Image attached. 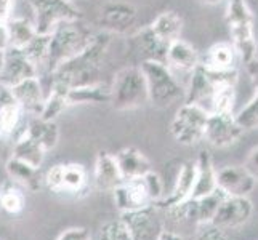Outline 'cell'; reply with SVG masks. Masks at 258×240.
Masks as SVG:
<instances>
[{"mask_svg":"<svg viewBox=\"0 0 258 240\" xmlns=\"http://www.w3.org/2000/svg\"><path fill=\"white\" fill-rule=\"evenodd\" d=\"M112 34L96 32L95 39L82 53L61 63L48 75V90L69 92L71 88L100 84L104 58L108 53Z\"/></svg>","mask_w":258,"mask_h":240,"instance_id":"1","label":"cell"},{"mask_svg":"<svg viewBox=\"0 0 258 240\" xmlns=\"http://www.w3.org/2000/svg\"><path fill=\"white\" fill-rule=\"evenodd\" d=\"M95 35L96 32H93L82 20L64 21L58 24L50 34L47 59L40 74H45V77H48L61 63L82 53L92 43Z\"/></svg>","mask_w":258,"mask_h":240,"instance_id":"2","label":"cell"},{"mask_svg":"<svg viewBox=\"0 0 258 240\" xmlns=\"http://www.w3.org/2000/svg\"><path fill=\"white\" fill-rule=\"evenodd\" d=\"M226 26L241 61L245 64L256 56L258 43L255 39V23L247 0H226Z\"/></svg>","mask_w":258,"mask_h":240,"instance_id":"3","label":"cell"},{"mask_svg":"<svg viewBox=\"0 0 258 240\" xmlns=\"http://www.w3.org/2000/svg\"><path fill=\"white\" fill-rule=\"evenodd\" d=\"M146 80L148 101L156 108H170L184 96L180 82L173 75V70L161 61H145L140 64Z\"/></svg>","mask_w":258,"mask_h":240,"instance_id":"4","label":"cell"},{"mask_svg":"<svg viewBox=\"0 0 258 240\" xmlns=\"http://www.w3.org/2000/svg\"><path fill=\"white\" fill-rule=\"evenodd\" d=\"M111 90V104L117 111H130L143 106L148 101L146 80L140 66L132 64L122 67L115 74Z\"/></svg>","mask_w":258,"mask_h":240,"instance_id":"5","label":"cell"},{"mask_svg":"<svg viewBox=\"0 0 258 240\" xmlns=\"http://www.w3.org/2000/svg\"><path fill=\"white\" fill-rule=\"evenodd\" d=\"M43 186L53 194L84 195L90 188V178L82 164H56L43 175Z\"/></svg>","mask_w":258,"mask_h":240,"instance_id":"6","label":"cell"},{"mask_svg":"<svg viewBox=\"0 0 258 240\" xmlns=\"http://www.w3.org/2000/svg\"><path fill=\"white\" fill-rule=\"evenodd\" d=\"M209 112L196 104L183 103L170 123V133L176 143L183 146H194L204 141Z\"/></svg>","mask_w":258,"mask_h":240,"instance_id":"7","label":"cell"},{"mask_svg":"<svg viewBox=\"0 0 258 240\" xmlns=\"http://www.w3.org/2000/svg\"><path fill=\"white\" fill-rule=\"evenodd\" d=\"M37 34L50 35L58 24L82 20L81 10L71 0H29Z\"/></svg>","mask_w":258,"mask_h":240,"instance_id":"8","label":"cell"},{"mask_svg":"<svg viewBox=\"0 0 258 240\" xmlns=\"http://www.w3.org/2000/svg\"><path fill=\"white\" fill-rule=\"evenodd\" d=\"M239 61H241V58H239L233 43L218 42L206 51L199 64L213 78L237 82Z\"/></svg>","mask_w":258,"mask_h":240,"instance_id":"9","label":"cell"},{"mask_svg":"<svg viewBox=\"0 0 258 240\" xmlns=\"http://www.w3.org/2000/svg\"><path fill=\"white\" fill-rule=\"evenodd\" d=\"M244 130L236 120L233 112H213L209 114L204 141L213 147L223 149L236 144L242 138Z\"/></svg>","mask_w":258,"mask_h":240,"instance_id":"10","label":"cell"},{"mask_svg":"<svg viewBox=\"0 0 258 240\" xmlns=\"http://www.w3.org/2000/svg\"><path fill=\"white\" fill-rule=\"evenodd\" d=\"M137 23L135 7L122 2V0H111L106 2L100 13H98V26L101 31L109 34H127Z\"/></svg>","mask_w":258,"mask_h":240,"instance_id":"11","label":"cell"},{"mask_svg":"<svg viewBox=\"0 0 258 240\" xmlns=\"http://www.w3.org/2000/svg\"><path fill=\"white\" fill-rule=\"evenodd\" d=\"M120 219L128 229L132 240H159L164 232V224L154 205L137 211L120 213Z\"/></svg>","mask_w":258,"mask_h":240,"instance_id":"12","label":"cell"},{"mask_svg":"<svg viewBox=\"0 0 258 240\" xmlns=\"http://www.w3.org/2000/svg\"><path fill=\"white\" fill-rule=\"evenodd\" d=\"M111 192L115 207H117L120 213L137 211L154 205V202L148 192L143 176L135 178V180H123Z\"/></svg>","mask_w":258,"mask_h":240,"instance_id":"13","label":"cell"},{"mask_svg":"<svg viewBox=\"0 0 258 240\" xmlns=\"http://www.w3.org/2000/svg\"><path fill=\"white\" fill-rule=\"evenodd\" d=\"M29 77H39L31 59L23 50L8 47L4 53V64L0 69V85L10 88Z\"/></svg>","mask_w":258,"mask_h":240,"instance_id":"14","label":"cell"},{"mask_svg":"<svg viewBox=\"0 0 258 240\" xmlns=\"http://www.w3.org/2000/svg\"><path fill=\"white\" fill-rule=\"evenodd\" d=\"M253 215V203L248 197L226 195L212 224L221 229H234L245 224Z\"/></svg>","mask_w":258,"mask_h":240,"instance_id":"15","label":"cell"},{"mask_svg":"<svg viewBox=\"0 0 258 240\" xmlns=\"http://www.w3.org/2000/svg\"><path fill=\"white\" fill-rule=\"evenodd\" d=\"M255 186L256 181L245 170L244 165H226L217 170V188L226 195L248 197Z\"/></svg>","mask_w":258,"mask_h":240,"instance_id":"16","label":"cell"},{"mask_svg":"<svg viewBox=\"0 0 258 240\" xmlns=\"http://www.w3.org/2000/svg\"><path fill=\"white\" fill-rule=\"evenodd\" d=\"M167 47L168 45H165L164 42H161L153 34L149 26L145 29L137 31L128 40V51L138 61L137 66L145 63V61H161V63H165Z\"/></svg>","mask_w":258,"mask_h":240,"instance_id":"17","label":"cell"},{"mask_svg":"<svg viewBox=\"0 0 258 240\" xmlns=\"http://www.w3.org/2000/svg\"><path fill=\"white\" fill-rule=\"evenodd\" d=\"M194 180H196V160H188L184 162L180 170H178L175 184L168 195H164L162 200L156 203V208L162 210H172L183 205L184 202H188L191 197V192L194 188Z\"/></svg>","mask_w":258,"mask_h":240,"instance_id":"18","label":"cell"},{"mask_svg":"<svg viewBox=\"0 0 258 240\" xmlns=\"http://www.w3.org/2000/svg\"><path fill=\"white\" fill-rule=\"evenodd\" d=\"M13 100L21 106L24 114L39 115L42 111L43 101H45V92L40 77H29L23 82L8 88Z\"/></svg>","mask_w":258,"mask_h":240,"instance_id":"19","label":"cell"},{"mask_svg":"<svg viewBox=\"0 0 258 240\" xmlns=\"http://www.w3.org/2000/svg\"><path fill=\"white\" fill-rule=\"evenodd\" d=\"M5 172L8 180L29 192H37L43 186V176L40 168H35L23 160L10 155L5 162Z\"/></svg>","mask_w":258,"mask_h":240,"instance_id":"20","label":"cell"},{"mask_svg":"<svg viewBox=\"0 0 258 240\" xmlns=\"http://www.w3.org/2000/svg\"><path fill=\"white\" fill-rule=\"evenodd\" d=\"M201 56L189 42L178 39L167 47L165 53V64L172 70H180V72L191 74L192 70L199 66Z\"/></svg>","mask_w":258,"mask_h":240,"instance_id":"21","label":"cell"},{"mask_svg":"<svg viewBox=\"0 0 258 240\" xmlns=\"http://www.w3.org/2000/svg\"><path fill=\"white\" fill-rule=\"evenodd\" d=\"M24 117V111L18 104L7 87L2 85L0 92V138L10 139L18 128L21 127V122Z\"/></svg>","mask_w":258,"mask_h":240,"instance_id":"22","label":"cell"},{"mask_svg":"<svg viewBox=\"0 0 258 240\" xmlns=\"http://www.w3.org/2000/svg\"><path fill=\"white\" fill-rule=\"evenodd\" d=\"M114 157L120 170L122 180H135V178H141L153 170L151 160L133 146L120 149L117 154H114Z\"/></svg>","mask_w":258,"mask_h":240,"instance_id":"23","label":"cell"},{"mask_svg":"<svg viewBox=\"0 0 258 240\" xmlns=\"http://www.w3.org/2000/svg\"><path fill=\"white\" fill-rule=\"evenodd\" d=\"M122 175L114 154L101 150L98 152L93 165V183L100 191H112L122 183Z\"/></svg>","mask_w":258,"mask_h":240,"instance_id":"24","label":"cell"},{"mask_svg":"<svg viewBox=\"0 0 258 240\" xmlns=\"http://www.w3.org/2000/svg\"><path fill=\"white\" fill-rule=\"evenodd\" d=\"M217 188V168L213 165L212 155L209 152H201L196 158V180L189 200L201 199L212 194Z\"/></svg>","mask_w":258,"mask_h":240,"instance_id":"25","label":"cell"},{"mask_svg":"<svg viewBox=\"0 0 258 240\" xmlns=\"http://www.w3.org/2000/svg\"><path fill=\"white\" fill-rule=\"evenodd\" d=\"M21 133L32 138L35 143H39L47 152L51 149H55L59 141V128L56 125V122L43 120L37 117V115H32L31 120L26 123V127L23 128Z\"/></svg>","mask_w":258,"mask_h":240,"instance_id":"26","label":"cell"},{"mask_svg":"<svg viewBox=\"0 0 258 240\" xmlns=\"http://www.w3.org/2000/svg\"><path fill=\"white\" fill-rule=\"evenodd\" d=\"M149 29L165 45H170L172 42L180 39L183 31V20L175 12H164L149 24Z\"/></svg>","mask_w":258,"mask_h":240,"instance_id":"27","label":"cell"},{"mask_svg":"<svg viewBox=\"0 0 258 240\" xmlns=\"http://www.w3.org/2000/svg\"><path fill=\"white\" fill-rule=\"evenodd\" d=\"M111 101V90L104 84H93L85 87H76L68 92L69 106L76 104H103Z\"/></svg>","mask_w":258,"mask_h":240,"instance_id":"28","label":"cell"},{"mask_svg":"<svg viewBox=\"0 0 258 240\" xmlns=\"http://www.w3.org/2000/svg\"><path fill=\"white\" fill-rule=\"evenodd\" d=\"M26 208V194L13 181L7 180L0 184V210L8 216L21 215Z\"/></svg>","mask_w":258,"mask_h":240,"instance_id":"29","label":"cell"},{"mask_svg":"<svg viewBox=\"0 0 258 240\" xmlns=\"http://www.w3.org/2000/svg\"><path fill=\"white\" fill-rule=\"evenodd\" d=\"M12 155L23 160V162L29 164L35 168H40L43 160H45L47 150L43 149L39 143L29 136H26L24 133H20V136L16 138L15 144H13V150Z\"/></svg>","mask_w":258,"mask_h":240,"instance_id":"30","label":"cell"},{"mask_svg":"<svg viewBox=\"0 0 258 240\" xmlns=\"http://www.w3.org/2000/svg\"><path fill=\"white\" fill-rule=\"evenodd\" d=\"M8 31V40H10V47L23 50L28 43L37 35L34 24L24 18H13V20L7 24Z\"/></svg>","mask_w":258,"mask_h":240,"instance_id":"31","label":"cell"},{"mask_svg":"<svg viewBox=\"0 0 258 240\" xmlns=\"http://www.w3.org/2000/svg\"><path fill=\"white\" fill-rule=\"evenodd\" d=\"M69 108L68 103V93L59 90H48L45 93V101H43L42 111L37 117L43 120H53L56 122L58 115L63 114Z\"/></svg>","mask_w":258,"mask_h":240,"instance_id":"32","label":"cell"},{"mask_svg":"<svg viewBox=\"0 0 258 240\" xmlns=\"http://www.w3.org/2000/svg\"><path fill=\"white\" fill-rule=\"evenodd\" d=\"M48 45H50V35L37 34L35 37L23 48L26 56L31 59V63L37 69V75H40L42 67L45 64L47 53H48Z\"/></svg>","mask_w":258,"mask_h":240,"instance_id":"33","label":"cell"},{"mask_svg":"<svg viewBox=\"0 0 258 240\" xmlns=\"http://www.w3.org/2000/svg\"><path fill=\"white\" fill-rule=\"evenodd\" d=\"M96 240H132V237L123 221L117 218L103 223V226L98 230Z\"/></svg>","mask_w":258,"mask_h":240,"instance_id":"34","label":"cell"},{"mask_svg":"<svg viewBox=\"0 0 258 240\" xmlns=\"http://www.w3.org/2000/svg\"><path fill=\"white\" fill-rule=\"evenodd\" d=\"M236 120L242 130H258V92L244 108L236 114Z\"/></svg>","mask_w":258,"mask_h":240,"instance_id":"35","label":"cell"},{"mask_svg":"<svg viewBox=\"0 0 258 240\" xmlns=\"http://www.w3.org/2000/svg\"><path fill=\"white\" fill-rule=\"evenodd\" d=\"M143 180H145V184H146V188H148V192L151 195V199H153L154 205H156V203L159 200H162V197L165 195L162 178H161V175L156 173L154 170H151L149 173H146L143 176Z\"/></svg>","mask_w":258,"mask_h":240,"instance_id":"36","label":"cell"},{"mask_svg":"<svg viewBox=\"0 0 258 240\" xmlns=\"http://www.w3.org/2000/svg\"><path fill=\"white\" fill-rule=\"evenodd\" d=\"M56 240H92V234L87 227L82 226H73L68 227L61 232Z\"/></svg>","mask_w":258,"mask_h":240,"instance_id":"37","label":"cell"},{"mask_svg":"<svg viewBox=\"0 0 258 240\" xmlns=\"http://www.w3.org/2000/svg\"><path fill=\"white\" fill-rule=\"evenodd\" d=\"M194 240H228V237H226L225 229L209 224L201 230Z\"/></svg>","mask_w":258,"mask_h":240,"instance_id":"38","label":"cell"},{"mask_svg":"<svg viewBox=\"0 0 258 240\" xmlns=\"http://www.w3.org/2000/svg\"><path fill=\"white\" fill-rule=\"evenodd\" d=\"M244 168L252 175L253 180L258 183V146L252 147L244 160Z\"/></svg>","mask_w":258,"mask_h":240,"instance_id":"39","label":"cell"},{"mask_svg":"<svg viewBox=\"0 0 258 240\" xmlns=\"http://www.w3.org/2000/svg\"><path fill=\"white\" fill-rule=\"evenodd\" d=\"M16 0H0V24L7 26L13 20Z\"/></svg>","mask_w":258,"mask_h":240,"instance_id":"40","label":"cell"},{"mask_svg":"<svg viewBox=\"0 0 258 240\" xmlns=\"http://www.w3.org/2000/svg\"><path fill=\"white\" fill-rule=\"evenodd\" d=\"M245 69L248 75H250V80L255 87V92H258V56H255L253 59H250L248 63H245Z\"/></svg>","mask_w":258,"mask_h":240,"instance_id":"41","label":"cell"},{"mask_svg":"<svg viewBox=\"0 0 258 240\" xmlns=\"http://www.w3.org/2000/svg\"><path fill=\"white\" fill-rule=\"evenodd\" d=\"M8 47H10V40H8L7 26H2V24H0V51H5Z\"/></svg>","mask_w":258,"mask_h":240,"instance_id":"42","label":"cell"},{"mask_svg":"<svg viewBox=\"0 0 258 240\" xmlns=\"http://www.w3.org/2000/svg\"><path fill=\"white\" fill-rule=\"evenodd\" d=\"M159 240H184L180 234L175 232V230H167L164 229V232L159 237Z\"/></svg>","mask_w":258,"mask_h":240,"instance_id":"43","label":"cell"},{"mask_svg":"<svg viewBox=\"0 0 258 240\" xmlns=\"http://www.w3.org/2000/svg\"><path fill=\"white\" fill-rule=\"evenodd\" d=\"M198 2H201L204 5H217L220 2H223V0H198Z\"/></svg>","mask_w":258,"mask_h":240,"instance_id":"44","label":"cell"},{"mask_svg":"<svg viewBox=\"0 0 258 240\" xmlns=\"http://www.w3.org/2000/svg\"><path fill=\"white\" fill-rule=\"evenodd\" d=\"M5 147H7V139L0 138V155L5 152Z\"/></svg>","mask_w":258,"mask_h":240,"instance_id":"45","label":"cell"},{"mask_svg":"<svg viewBox=\"0 0 258 240\" xmlns=\"http://www.w3.org/2000/svg\"><path fill=\"white\" fill-rule=\"evenodd\" d=\"M4 53L5 51H0V69H2V64H4Z\"/></svg>","mask_w":258,"mask_h":240,"instance_id":"46","label":"cell"}]
</instances>
